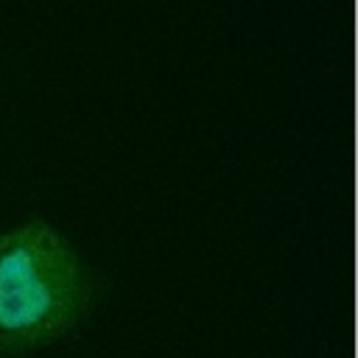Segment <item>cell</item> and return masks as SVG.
<instances>
[{
    "label": "cell",
    "instance_id": "1",
    "mask_svg": "<svg viewBox=\"0 0 358 358\" xmlns=\"http://www.w3.org/2000/svg\"><path fill=\"white\" fill-rule=\"evenodd\" d=\"M95 302V280L76 246L45 218L0 232V358L70 336Z\"/></svg>",
    "mask_w": 358,
    "mask_h": 358
}]
</instances>
